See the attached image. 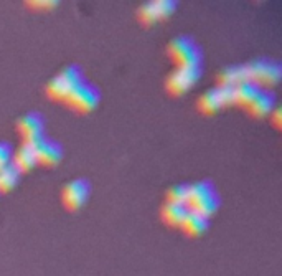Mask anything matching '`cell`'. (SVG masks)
Wrapping results in <instances>:
<instances>
[{"label":"cell","instance_id":"cell-4","mask_svg":"<svg viewBox=\"0 0 282 276\" xmlns=\"http://www.w3.org/2000/svg\"><path fill=\"white\" fill-rule=\"evenodd\" d=\"M246 78L257 86H274L282 78V66L279 61L261 58L251 61L249 65H244Z\"/></svg>","mask_w":282,"mask_h":276},{"label":"cell","instance_id":"cell-1","mask_svg":"<svg viewBox=\"0 0 282 276\" xmlns=\"http://www.w3.org/2000/svg\"><path fill=\"white\" fill-rule=\"evenodd\" d=\"M188 208L191 212H198L201 215L210 217L219 208V195L216 187L210 180H201L190 185Z\"/></svg>","mask_w":282,"mask_h":276},{"label":"cell","instance_id":"cell-9","mask_svg":"<svg viewBox=\"0 0 282 276\" xmlns=\"http://www.w3.org/2000/svg\"><path fill=\"white\" fill-rule=\"evenodd\" d=\"M175 10H177V2H172V0H154V2H147L140 7L139 17L144 24L152 25L160 20L168 19Z\"/></svg>","mask_w":282,"mask_h":276},{"label":"cell","instance_id":"cell-5","mask_svg":"<svg viewBox=\"0 0 282 276\" xmlns=\"http://www.w3.org/2000/svg\"><path fill=\"white\" fill-rule=\"evenodd\" d=\"M99 99H101V93L98 86H94L93 83H88L84 80L80 86L71 93V96L68 98L65 103L70 106L71 109H75L78 112H89L99 104Z\"/></svg>","mask_w":282,"mask_h":276},{"label":"cell","instance_id":"cell-16","mask_svg":"<svg viewBox=\"0 0 282 276\" xmlns=\"http://www.w3.org/2000/svg\"><path fill=\"white\" fill-rule=\"evenodd\" d=\"M188 212H190L188 205L167 202L162 208V218H163V222L167 225H170V227H182V223L185 220V217L188 215Z\"/></svg>","mask_w":282,"mask_h":276},{"label":"cell","instance_id":"cell-6","mask_svg":"<svg viewBox=\"0 0 282 276\" xmlns=\"http://www.w3.org/2000/svg\"><path fill=\"white\" fill-rule=\"evenodd\" d=\"M201 78V68H190V66H178L167 78V89L173 96H182L190 91Z\"/></svg>","mask_w":282,"mask_h":276},{"label":"cell","instance_id":"cell-3","mask_svg":"<svg viewBox=\"0 0 282 276\" xmlns=\"http://www.w3.org/2000/svg\"><path fill=\"white\" fill-rule=\"evenodd\" d=\"M168 55L178 66H190V68H201L203 63V52L200 45L191 37L182 35L173 38L170 47H168Z\"/></svg>","mask_w":282,"mask_h":276},{"label":"cell","instance_id":"cell-14","mask_svg":"<svg viewBox=\"0 0 282 276\" xmlns=\"http://www.w3.org/2000/svg\"><path fill=\"white\" fill-rule=\"evenodd\" d=\"M261 86H257L256 83L252 81H242L239 84H236L233 88V104H239V106H249L254 98L261 91Z\"/></svg>","mask_w":282,"mask_h":276},{"label":"cell","instance_id":"cell-11","mask_svg":"<svg viewBox=\"0 0 282 276\" xmlns=\"http://www.w3.org/2000/svg\"><path fill=\"white\" fill-rule=\"evenodd\" d=\"M35 151L38 164H43L47 167L56 166L63 159V148H61V144L50 137H43L42 141H38L35 144Z\"/></svg>","mask_w":282,"mask_h":276},{"label":"cell","instance_id":"cell-13","mask_svg":"<svg viewBox=\"0 0 282 276\" xmlns=\"http://www.w3.org/2000/svg\"><path fill=\"white\" fill-rule=\"evenodd\" d=\"M274 104H275V96L272 91H269V89H261L259 94L254 98V101L247 106V109L252 116L256 117H264L272 112L274 109Z\"/></svg>","mask_w":282,"mask_h":276},{"label":"cell","instance_id":"cell-12","mask_svg":"<svg viewBox=\"0 0 282 276\" xmlns=\"http://www.w3.org/2000/svg\"><path fill=\"white\" fill-rule=\"evenodd\" d=\"M12 164L19 169L20 172H28V171H32L33 167H37L38 166V159H37L35 146L25 144V143L22 144L20 148L14 152Z\"/></svg>","mask_w":282,"mask_h":276},{"label":"cell","instance_id":"cell-8","mask_svg":"<svg viewBox=\"0 0 282 276\" xmlns=\"http://www.w3.org/2000/svg\"><path fill=\"white\" fill-rule=\"evenodd\" d=\"M19 132L25 144L35 146L45 137V119L40 112H28L19 121Z\"/></svg>","mask_w":282,"mask_h":276},{"label":"cell","instance_id":"cell-2","mask_svg":"<svg viewBox=\"0 0 282 276\" xmlns=\"http://www.w3.org/2000/svg\"><path fill=\"white\" fill-rule=\"evenodd\" d=\"M84 81L83 70L80 66L71 65L60 71L47 86V94L55 101H65L71 96V93Z\"/></svg>","mask_w":282,"mask_h":276},{"label":"cell","instance_id":"cell-17","mask_svg":"<svg viewBox=\"0 0 282 276\" xmlns=\"http://www.w3.org/2000/svg\"><path fill=\"white\" fill-rule=\"evenodd\" d=\"M22 172L14 164H9L0 169V192H9L19 184Z\"/></svg>","mask_w":282,"mask_h":276},{"label":"cell","instance_id":"cell-10","mask_svg":"<svg viewBox=\"0 0 282 276\" xmlns=\"http://www.w3.org/2000/svg\"><path fill=\"white\" fill-rule=\"evenodd\" d=\"M91 185L86 179H76L70 182L63 190V202L68 210H78L81 208L89 199Z\"/></svg>","mask_w":282,"mask_h":276},{"label":"cell","instance_id":"cell-18","mask_svg":"<svg viewBox=\"0 0 282 276\" xmlns=\"http://www.w3.org/2000/svg\"><path fill=\"white\" fill-rule=\"evenodd\" d=\"M188 197H190V185L187 184H180L175 185L167 194V202H173V204H188Z\"/></svg>","mask_w":282,"mask_h":276},{"label":"cell","instance_id":"cell-15","mask_svg":"<svg viewBox=\"0 0 282 276\" xmlns=\"http://www.w3.org/2000/svg\"><path fill=\"white\" fill-rule=\"evenodd\" d=\"M210 227V217L201 215L198 212H188V215L185 217V220L182 223L183 232L190 236H200L203 235Z\"/></svg>","mask_w":282,"mask_h":276},{"label":"cell","instance_id":"cell-19","mask_svg":"<svg viewBox=\"0 0 282 276\" xmlns=\"http://www.w3.org/2000/svg\"><path fill=\"white\" fill-rule=\"evenodd\" d=\"M14 149L9 143H0V169L12 164Z\"/></svg>","mask_w":282,"mask_h":276},{"label":"cell","instance_id":"cell-7","mask_svg":"<svg viewBox=\"0 0 282 276\" xmlns=\"http://www.w3.org/2000/svg\"><path fill=\"white\" fill-rule=\"evenodd\" d=\"M228 104H233V88L218 86L208 91L200 98L198 108L205 114H213Z\"/></svg>","mask_w":282,"mask_h":276}]
</instances>
